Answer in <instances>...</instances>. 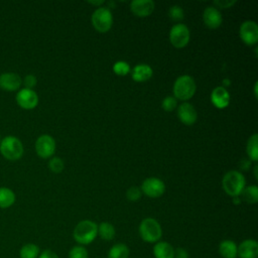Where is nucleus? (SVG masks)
Instances as JSON below:
<instances>
[{
  "label": "nucleus",
  "mask_w": 258,
  "mask_h": 258,
  "mask_svg": "<svg viewBox=\"0 0 258 258\" xmlns=\"http://www.w3.org/2000/svg\"><path fill=\"white\" fill-rule=\"evenodd\" d=\"M98 235V225L90 220H83L74 229L73 237L80 245L92 243Z\"/></svg>",
  "instance_id": "1"
},
{
  "label": "nucleus",
  "mask_w": 258,
  "mask_h": 258,
  "mask_svg": "<svg viewBox=\"0 0 258 258\" xmlns=\"http://www.w3.org/2000/svg\"><path fill=\"white\" fill-rule=\"evenodd\" d=\"M246 184L244 175L238 170H230L228 171L222 180L223 189L227 195L232 198L240 197L242 190L244 189Z\"/></svg>",
  "instance_id": "2"
},
{
  "label": "nucleus",
  "mask_w": 258,
  "mask_h": 258,
  "mask_svg": "<svg viewBox=\"0 0 258 258\" xmlns=\"http://www.w3.org/2000/svg\"><path fill=\"white\" fill-rule=\"evenodd\" d=\"M22 142L15 136L8 135L2 138L0 142V152L3 157L10 161H15L23 155Z\"/></svg>",
  "instance_id": "3"
},
{
  "label": "nucleus",
  "mask_w": 258,
  "mask_h": 258,
  "mask_svg": "<svg viewBox=\"0 0 258 258\" xmlns=\"http://www.w3.org/2000/svg\"><path fill=\"white\" fill-rule=\"evenodd\" d=\"M196 89L195 80L188 75H182L178 77L173 84V97L181 101L189 100L195 95Z\"/></svg>",
  "instance_id": "4"
},
{
  "label": "nucleus",
  "mask_w": 258,
  "mask_h": 258,
  "mask_svg": "<svg viewBox=\"0 0 258 258\" xmlns=\"http://www.w3.org/2000/svg\"><path fill=\"white\" fill-rule=\"evenodd\" d=\"M139 235L147 243H155L162 236L160 224L153 218H145L139 225Z\"/></svg>",
  "instance_id": "5"
},
{
  "label": "nucleus",
  "mask_w": 258,
  "mask_h": 258,
  "mask_svg": "<svg viewBox=\"0 0 258 258\" xmlns=\"http://www.w3.org/2000/svg\"><path fill=\"white\" fill-rule=\"evenodd\" d=\"M113 23L112 12L108 7L100 6L92 14V24L94 28L101 32H107Z\"/></svg>",
  "instance_id": "6"
},
{
  "label": "nucleus",
  "mask_w": 258,
  "mask_h": 258,
  "mask_svg": "<svg viewBox=\"0 0 258 258\" xmlns=\"http://www.w3.org/2000/svg\"><path fill=\"white\" fill-rule=\"evenodd\" d=\"M189 29L185 24H174L169 31V41L176 48L184 47L189 41Z\"/></svg>",
  "instance_id": "7"
},
{
  "label": "nucleus",
  "mask_w": 258,
  "mask_h": 258,
  "mask_svg": "<svg viewBox=\"0 0 258 258\" xmlns=\"http://www.w3.org/2000/svg\"><path fill=\"white\" fill-rule=\"evenodd\" d=\"M240 38L247 45H254L258 41V25L255 21L246 20L239 28Z\"/></svg>",
  "instance_id": "8"
},
{
  "label": "nucleus",
  "mask_w": 258,
  "mask_h": 258,
  "mask_svg": "<svg viewBox=\"0 0 258 258\" xmlns=\"http://www.w3.org/2000/svg\"><path fill=\"white\" fill-rule=\"evenodd\" d=\"M35 151L41 158H48L55 151V141L48 134L40 135L35 141Z\"/></svg>",
  "instance_id": "9"
},
{
  "label": "nucleus",
  "mask_w": 258,
  "mask_h": 258,
  "mask_svg": "<svg viewBox=\"0 0 258 258\" xmlns=\"http://www.w3.org/2000/svg\"><path fill=\"white\" fill-rule=\"evenodd\" d=\"M141 191L149 198L161 197L165 190L164 182L157 177H148L141 184Z\"/></svg>",
  "instance_id": "10"
},
{
  "label": "nucleus",
  "mask_w": 258,
  "mask_h": 258,
  "mask_svg": "<svg viewBox=\"0 0 258 258\" xmlns=\"http://www.w3.org/2000/svg\"><path fill=\"white\" fill-rule=\"evenodd\" d=\"M16 102L19 107L25 110H31L37 106L38 96L33 90L23 88L17 92Z\"/></svg>",
  "instance_id": "11"
},
{
  "label": "nucleus",
  "mask_w": 258,
  "mask_h": 258,
  "mask_svg": "<svg viewBox=\"0 0 258 258\" xmlns=\"http://www.w3.org/2000/svg\"><path fill=\"white\" fill-rule=\"evenodd\" d=\"M21 84L22 79L16 73H3L0 75V89L3 91H18Z\"/></svg>",
  "instance_id": "12"
},
{
  "label": "nucleus",
  "mask_w": 258,
  "mask_h": 258,
  "mask_svg": "<svg viewBox=\"0 0 258 258\" xmlns=\"http://www.w3.org/2000/svg\"><path fill=\"white\" fill-rule=\"evenodd\" d=\"M203 20L207 27L211 29H216L221 26L223 17L220 10L215 6H208L204 10Z\"/></svg>",
  "instance_id": "13"
},
{
  "label": "nucleus",
  "mask_w": 258,
  "mask_h": 258,
  "mask_svg": "<svg viewBox=\"0 0 258 258\" xmlns=\"http://www.w3.org/2000/svg\"><path fill=\"white\" fill-rule=\"evenodd\" d=\"M155 4L152 0H133L130 3L132 13L138 17L149 16L154 10Z\"/></svg>",
  "instance_id": "14"
},
{
  "label": "nucleus",
  "mask_w": 258,
  "mask_h": 258,
  "mask_svg": "<svg viewBox=\"0 0 258 258\" xmlns=\"http://www.w3.org/2000/svg\"><path fill=\"white\" fill-rule=\"evenodd\" d=\"M177 117L181 123L185 125H192L197 121L198 114L191 104L184 102L177 107Z\"/></svg>",
  "instance_id": "15"
},
{
  "label": "nucleus",
  "mask_w": 258,
  "mask_h": 258,
  "mask_svg": "<svg viewBox=\"0 0 258 258\" xmlns=\"http://www.w3.org/2000/svg\"><path fill=\"white\" fill-rule=\"evenodd\" d=\"M237 257L239 258H257L258 243L253 239H247L237 246Z\"/></svg>",
  "instance_id": "16"
},
{
  "label": "nucleus",
  "mask_w": 258,
  "mask_h": 258,
  "mask_svg": "<svg viewBox=\"0 0 258 258\" xmlns=\"http://www.w3.org/2000/svg\"><path fill=\"white\" fill-rule=\"evenodd\" d=\"M211 102L216 108L224 109L230 103V94L225 87H216L211 93Z\"/></svg>",
  "instance_id": "17"
},
{
  "label": "nucleus",
  "mask_w": 258,
  "mask_h": 258,
  "mask_svg": "<svg viewBox=\"0 0 258 258\" xmlns=\"http://www.w3.org/2000/svg\"><path fill=\"white\" fill-rule=\"evenodd\" d=\"M153 75L152 68L146 63H139L131 71V77L135 82H145L149 80Z\"/></svg>",
  "instance_id": "18"
},
{
  "label": "nucleus",
  "mask_w": 258,
  "mask_h": 258,
  "mask_svg": "<svg viewBox=\"0 0 258 258\" xmlns=\"http://www.w3.org/2000/svg\"><path fill=\"white\" fill-rule=\"evenodd\" d=\"M174 248L167 242H157L153 247V255L155 258H173Z\"/></svg>",
  "instance_id": "19"
},
{
  "label": "nucleus",
  "mask_w": 258,
  "mask_h": 258,
  "mask_svg": "<svg viewBox=\"0 0 258 258\" xmlns=\"http://www.w3.org/2000/svg\"><path fill=\"white\" fill-rule=\"evenodd\" d=\"M219 253L223 258H237V245L232 240H223L219 245Z\"/></svg>",
  "instance_id": "20"
},
{
  "label": "nucleus",
  "mask_w": 258,
  "mask_h": 258,
  "mask_svg": "<svg viewBox=\"0 0 258 258\" xmlns=\"http://www.w3.org/2000/svg\"><path fill=\"white\" fill-rule=\"evenodd\" d=\"M15 202V194L8 187H0V208L7 209Z\"/></svg>",
  "instance_id": "21"
},
{
  "label": "nucleus",
  "mask_w": 258,
  "mask_h": 258,
  "mask_svg": "<svg viewBox=\"0 0 258 258\" xmlns=\"http://www.w3.org/2000/svg\"><path fill=\"white\" fill-rule=\"evenodd\" d=\"M116 231L114 226L109 222H102L98 226V235L101 237V239L110 241L115 237Z\"/></svg>",
  "instance_id": "22"
},
{
  "label": "nucleus",
  "mask_w": 258,
  "mask_h": 258,
  "mask_svg": "<svg viewBox=\"0 0 258 258\" xmlns=\"http://www.w3.org/2000/svg\"><path fill=\"white\" fill-rule=\"evenodd\" d=\"M129 248L123 243H117L112 246L108 252V258H128Z\"/></svg>",
  "instance_id": "23"
},
{
  "label": "nucleus",
  "mask_w": 258,
  "mask_h": 258,
  "mask_svg": "<svg viewBox=\"0 0 258 258\" xmlns=\"http://www.w3.org/2000/svg\"><path fill=\"white\" fill-rule=\"evenodd\" d=\"M247 154L252 161L258 159V134L254 133L247 141Z\"/></svg>",
  "instance_id": "24"
},
{
  "label": "nucleus",
  "mask_w": 258,
  "mask_h": 258,
  "mask_svg": "<svg viewBox=\"0 0 258 258\" xmlns=\"http://www.w3.org/2000/svg\"><path fill=\"white\" fill-rule=\"evenodd\" d=\"M241 195L243 200L248 204H256L258 202V187L254 184L245 186Z\"/></svg>",
  "instance_id": "25"
},
{
  "label": "nucleus",
  "mask_w": 258,
  "mask_h": 258,
  "mask_svg": "<svg viewBox=\"0 0 258 258\" xmlns=\"http://www.w3.org/2000/svg\"><path fill=\"white\" fill-rule=\"evenodd\" d=\"M39 255V248L33 243L23 245L19 251L20 258H37Z\"/></svg>",
  "instance_id": "26"
},
{
  "label": "nucleus",
  "mask_w": 258,
  "mask_h": 258,
  "mask_svg": "<svg viewBox=\"0 0 258 258\" xmlns=\"http://www.w3.org/2000/svg\"><path fill=\"white\" fill-rule=\"evenodd\" d=\"M69 258H89V254L84 246L77 245L70 250Z\"/></svg>",
  "instance_id": "27"
},
{
  "label": "nucleus",
  "mask_w": 258,
  "mask_h": 258,
  "mask_svg": "<svg viewBox=\"0 0 258 258\" xmlns=\"http://www.w3.org/2000/svg\"><path fill=\"white\" fill-rule=\"evenodd\" d=\"M113 71L117 76H126L130 72L128 62L124 60H118L113 64Z\"/></svg>",
  "instance_id": "28"
},
{
  "label": "nucleus",
  "mask_w": 258,
  "mask_h": 258,
  "mask_svg": "<svg viewBox=\"0 0 258 258\" xmlns=\"http://www.w3.org/2000/svg\"><path fill=\"white\" fill-rule=\"evenodd\" d=\"M168 16L173 21H180L183 19V9L178 5H173L169 8Z\"/></svg>",
  "instance_id": "29"
},
{
  "label": "nucleus",
  "mask_w": 258,
  "mask_h": 258,
  "mask_svg": "<svg viewBox=\"0 0 258 258\" xmlns=\"http://www.w3.org/2000/svg\"><path fill=\"white\" fill-rule=\"evenodd\" d=\"M63 161L61 158L59 157H52L49 161H48V167L52 172L55 173H59L62 171L63 169Z\"/></svg>",
  "instance_id": "30"
},
{
  "label": "nucleus",
  "mask_w": 258,
  "mask_h": 258,
  "mask_svg": "<svg viewBox=\"0 0 258 258\" xmlns=\"http://www.w3.org/2000/svg\"><path fill=\"white\" fill-rule=\"evenodd\" d=\"M177 106V100L173 97V96H167L162 100L161 103V107L163 108V110H165L166 112H171L173 111Z\"/></svg>",
  "instance_id": "31"
},
{
  "label": "nucleus",
  "mask_w": 258,
  "mask_h": 258,
  "mask_svg": "<svg viewBox=\"0 0 258 258\" xmlns=\"http://www.w3.org/2000/svg\"><path fill=\"white\" fill-rule=\"evenodd\" d=\"M142 196V191L139 187L137 186H131L130 188L127 189L126 191V198L131 201V202H136L138 201Z\"/></svg>",
  "instance_id": "32"
},
{
  "label": "nucleus",
  "mask_w": 258,
  "mask_h": 258,
  "mask_svg": "<svg viewBox=\"0 0 258 258\" xmlns=\"http://www.w3.org/2000/svg\"><path fill=\"white\" fill-rule=\"evenodd\" d=\"M36 83H37V80L33 75H27L25 76L24 80H22V84L24 85L25 89L32 90L36 86Z\"/></svg>",
  "instance_id": "33"
},
{
  "label": "nucleus",
  "mask_w": 258,
  "mask_h": 258,
  "mask_svg": "<svg viewBox=\"0 0 258 258\" xmlns=\"http://www.w3.org/2000/svg\"><path fill=\"white\" fill-rule=\"evenodd\" d=\"M173 258H188V253L185 249L181 247H177L176 249H174Z\"/></svg>",
  "instance_id": "34"
},
{
  "label": "nucleus",
  "mask_w": 258,
  "mask_h": 258,
  "mask_svg": "<svg viewBox=\"0 0 258 258\" xmlns=\"http://www.w3.org/2000/svg\"><path fill=\"white\" fill-rule=\"evenodd\" d=\"M215 5H217L220 8H229L230 6H232L233 4L236 3L235 0L232 1H228V0H218V1H214Z\"/></svg>",
  "instance_id": "35"
},
{
  "label": "nucleus",
  "mask_w": 258,
  "mask_h": 258,
  "mask_svg": "<svg viewBox=\"0 0 258 258\" xmlns=\"http://www.w3.org/2000/svg\"><path fill=\"white\" fill-rule=\"evenodd\" d=\"M37 258H58L57 254L51 250H44L42 251Z\"/></svg>",
  "instance_id": "36"
},
{
  "label": "nucleus",
  "mask_w": 258,
  "mask_h": 258,
  "mask_svg": "<svg viewBox=\"0 0 258 258\" xmlns=\"http://www.w3.org/2000/svg\"><path fill=\"white\" fill-rule=\"evenodd\" d=\"M249 165H250L249 160H246V159L241 160V166H242V168H243L244 170H247V168H248V166H249Z\"/></svg>",
  "instance_id": "37"
},
{
  "label": "nucleus",
  "mask_w": 258,
  "mask_h": 258,
  "mask_svg": "<svg viewBox=\"0 0 258 258\" xmlns=\"http://www.w3.org/2000/svg\"><path fill=\"white\" fill-rule=\"evenodd\" d=\"M89 3L91 4H94V5H97L100 7V5H102L104 3V1H89Z\"/></svg>",
  "instance_id": "38"
},
{
  "label": "nucleus",
  "mask_w": 258,
  "mask_h": 258,
  "mask_svg": "<svg viewBox=\"0 0 258 258\" xmlns=\"http://www.w3.org/2000/svg\"><path fill=\"white\" fill-rule=\"evenodd\" d=\"M257 171H258V166L255 165V166H254V175H255V178H256V179L258 178V173H257Z\"/></svg>",
  "instance_id": "39"
},
{
  "label": "nucleus",
  "mask_w": 258,
  "mask_h": 258,
  "mask_svg": "<svg viewBox=\"0 0 258 258\" xmlns=\"http://www.w3.org/2000/svg\"><path fill=\"white\" fill-rule=\"evenodd\" d=\"M257 86H258V84L255 83V85H254V95H255V98H257Z\"/></svg>",
  "instance_id": "40"
},
{
  "label": "nucleus",
  "mask_w": 258,
  "mask_h": 258,
  "mask_svg": "<svg viewBox=\"0 0 258 258\" xmlns=\"http://www.w3.org/2000/svg\"><path fill=\"white\" fill-rule=\"evenodd\" d=\"M1 140H2V138H1V135H0V142H1Z\"/></svg>",
  "instance_id": "41"
}]
</instances>
